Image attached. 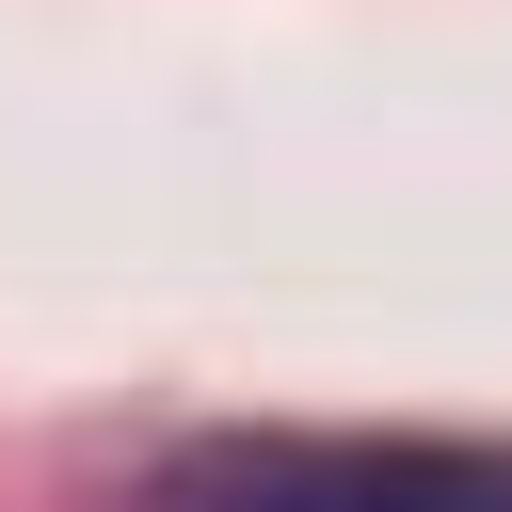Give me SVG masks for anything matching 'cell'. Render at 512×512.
Returning a JSON list of instances; mask_svg holds the SVG:
<instances>
[{
    "label": "cell",
    "mask_w": 512,
    "mask_h": 512,
    "mask_svg": "<svg viewBox=\"0 0 512 512\" xmlns=\"http://www.w3.org/2000/svg\"><path fill=\"white\" fill-rule=\"evenodd\" d=\"M144 512H512L480 432H224L144 480Z\"/></svg>",
    "instance_id": "1"
}]
</instances>
